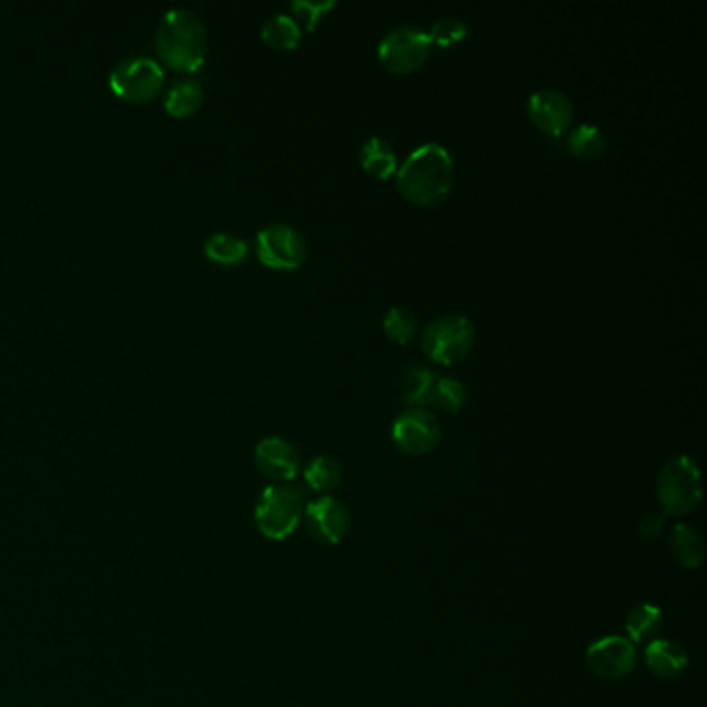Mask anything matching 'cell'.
<instances>
[{"label":"cell","instance_id":"cell-1","mask_svg":"<svg viewBox=\"0 0 707 707\" xmlns=\"http://www.w3.org/2000/svg\"><path fill=\"white\" fill-rule=\"evenodd\" d=\"M398 193L413 205L434 208L446 202L455 185V160L442 143H422L398 164L394 174Z\"/></svg>","mask_w":707,"mask_h":707},{"label":"cell","instance_id":"cell-2","mask_svg":"<svg viewBox=\"0 0 707 707\" xmlns=\"http://www.w3.org/2000/svg\"><path fill=\"white\" fill-rule=\"evenodd\" d=\"M158 57L174 71L193 73L205 61L208 36L202 19L189 9L166 11L156 32Z\"/></svg>","mask_w":707,"mask_h":707},{"label":"cell","instance_id":"cell-3","mask_svg":"<svg viewBox=\"0 0 707 707\" xmlns=\"http://www.w3.org/2000/svg\"><path fill=\"white\" fill-rule=\"evenodd\" d=\"M305 513V494L297 486L276 484L267 486L255 504V523L257 529L267 539H286L297 529L301 517Z\"/></svg>","mask_w":707,"mask_h":707},{"label":"cell","instance_id":"cell-4","mask_svg":"<svg viewBox=\"0 0 707 707\" xmlns=\"http://www.w3.org/2000/svg\"><path fill=\"white\" fill-rule=\"evenodd\" d=\"M658 501L664 515L673 517H685L701 503V473L691 456L666 461L658 475Z\"/></svg>","mask_w":707,"mask_h":707},{"label":"cell","instance_id":"cell-5","mask_svg":"<svg viewBox=\"0 0 707 707\" xmlns=\"http://www.w3.org/2000/svg\"><path fill=\"white\" fill-rule=\"evenodd\" d=\"M475 345V326L467 315L448 314L432 320L422 334V349L430 362L455 365Z\"/></svg>","mask_w":707,"mask_h":707},{"label":"cell","instance_id":"cell-6","mask_svg":"<svg viewBox=\"0 0 707 707\" xmlns=\"http://www.w3.org/2000/svg\"><path fill=\"white\" fill-rule=\"evenodd\" d=\"M432 42L427 32L415 26H398L377 44V61L394 75H411L430 61Z\"/></svg>","mask_w":707,"mask_h":707},{"label":"cell","instance_id":"cell-7","mask_svg":"<svg viewBox=\"0 0 707 707\" xmlns=\"http://www.w3.org/2000/svg\"><path fill=\"white\" fill-rule=\"evenodd\" d=\"M255 253L257 260L270 267L291 272L299 270L307 260V241L291 224H267L255 236Z\"/></svg>","mask_w":707,"mask_h":707},{"label":"cell","instance_id":"cell-8","mask_svg":"<svg viewBox=\"0 0 707 707\" xmlns=\"http://www.w3.org/2000/svg\"><path fill=\"white\" fill-rule=\"evenodd\" d=\"M109 83L112 92L125 102H148L160 94L164 69L150 57H129L114 64Z\"/></svg>","mask_w":707,"mask_h":707},{"label":"cell","instance_id":"cell-9","mask_svg":"<svg viewBox=\"0 0 707 707\" xmlns=\"http://www.w3.org/2000/svg\"><path fill=\"white\" fill-rule=\"evenodd\" d=\"M438 417L430 410L403 411L393 424V442L405 455H427L441 442Z\"/></svg>","mask_w":707,"mask_h":707},{"label":"cell","instance_id":"cell-10","mask_svg":"<svg viewBox=\"0 0 707 707\" xmlns=\"http://www.w3.org/2000/svg\"><path fill=\"white\" fill-rule=\"evenodd\" d=\"M527 114L542 133L551 138H563L575 121V104L560 90H537L527 100Z\"/></svg>","mask_w":707,"mask_h":707},{"label":"cell","instance_id":"cell-11","mask_svg":"<svg viewBox=\"0 0 707 707\" xmlns=\"http://www.w3.org/2000/svg\"><path fill=\"white\" fill-rule=\"evenodd\" d=\"M587 664L592 668V673H596L602 678H623L630 675L635 664H637V652L635 645L629 639L610 635V637H602L596 644L589 645L587 649Z\"/></svg>","mask_w":707,"mask_h":707},{"label":"cell","instance_id":"cell-12","mask_svg":"<svg viewBox=\"0 0 707 707\" xmlns=\"http://www.w3.org/2000/svg\"><path fill=\"white\" fill-rule=\"evenodd\" d=\"M303 517L307 529L322 544H339L345 539L351 527V517L345 504L332 496H322L314 503L305 504Z\"/></svg>","mask_w":707,"mask_h":707},{"label":"cell","instance_id":"cell-13","mask_svg":"<svg viewBox=\"0 0 707 707\" xmlns=\"http://www.w3.org/2000/svg\"><path fill=\"white\" fill-rule=\"evenodd\" d=\"M257 469L274 482H291L297 477L301 456L297 448L281 436H267L253 451Z\"/></svg>","mask_w":707,"mask_h":707},{"label":"cell","instance_id":"cell-14","mask_svg":"<svg viewBox=\"0 0 707 707\" xmlns=\"http://www.w3.org/2000/svg\"><path fill=\"white\" fill-rule=\"evenodd\" d=\"M360 162L365 173L376 181H391L398 171V156L393 143L384 138H370L360 150Z\"/></svg>","mask_w":707,"mask_h":707},{"label":"cell","instance_id":"cell-15","mask_svg":"<svg viewBox=\"0 0 707 707\" xmlns=\"http://www.w3.org/2000/svg\"><path fill=\"white\" fill-rule=\"evenodd\" d=\"M645 664L654 675L673 678L687 668L689 656L683 645L666 639H654L645 647Z\"/></svg>","mask_w":707,"mask_h":707},{"label":"cell","instance_id":"cell-16","mask_svg":"<svg viewBox=\"0 0 707 707\" xmlns=\"http://www.w3.org/2000/svg\"><path fill=\"white\" fill-rule=\"evenodd\" d=\"M436 386L438 376L422 367L413 365L403 377V401L410 410H430L436 403Z\"/></svg>","mask_w":707,"mask_h":707},{"label":"cell","instance_id":"cell-17","mask_svg":"<svg viewBox=\"0 0 707 707\" xmlns=\"http://www.w3.org/2000/svg\"><path fill=\"white\" fill-rule=\"evenodd\" d=\"M204 102V88L195 79H179L164 94V109L176 119L191 117Z\"/></svg>","mask_w":707,"mask_h":707},{"label":"cell","instance_id":"cell-18","mask_svg":"<svg viewBox=\"0 0 707 707\" xmlns=\"http://www.w3.org/2000/svg\"><path fill=\"white\" fill-rule=\"evenodd\" d=\"M566 150L570 156H575L577 160L592 162V160H597L606 154L608 140L599 127L583 123V125H577L568 131Z\"/></svg>","mask_w":707,"mask_h":707},{"label":"cell","instance_id":"cell-19","mask_svg":"<svg viewBox=\"0 0 707 707\" xmlns=\"http://www.w3.org/2000/svg\"><path fill=\"white\" fill-rule=\"evenodd\" d=\"M204 253L210 262H214L219 266H236L248 257L250 245L245 239H241L239 235L214 233L205 239Z\"/></svg>","mask_w":707,"mask_h":707},{"label":"cell","instance_id":"cell-20","mask_svg":"<svg viewBox=\"0 0 707 707\" xmlns=\"http://www.w3.org/2000/svg\"><path fill=\"white\" fill-rule=\"evenodd\" d=\"M670 551L680 565L697 568L706 558L704 537L691 525L678 523L670 534Z\"/></svg>","mask_w":707,"mask_h":707},{"label":"cell","instance_id":"cell-21","mask_svg":"<svg viewBox=\"0 0 707 707\" xmlns=\"http://www.w3.org/2000/svg\"><path fill=\"white\" fill-rule=\"evenodd\" d=\"M262 40L276 50H297L303 30L291 16H274L262 26Z\"/></svg>","mask_w":707,"mask_h":707},{"label":"cell","instance_id":"cell-22","mask_svg":"<svg viewBox=\"0 0 707 707\" xmlns=\"http://www.w3.org/2000/svg\"><path fill=\"white\" fill-rule=\"evenodd\" d=\"M661 629V610L652 604H642L627 616V633L630 644L654 642Z\"/></svg>","mask_w":707,"mask_h":707},{"label":"cell","instance_id":"cell-23","mask_svg":"<svg viewBox=\"0 0 707 707\" xmlns=\"http://www.w3.org/2000/svg\"><path fill=\"white\" fill-rule=\"evenodd\" d=\"M303 477H305L307 486L315 492H331L343 482V467L336 458L320 455L315 456L314 461H310V465L303 472Z\"/></svg>","mask_w":707,"mask_h":707},{"label":"cell","instance_id":"cell-24","mask_svg":"<svg viewBox=\"0 0 707 707\" xmlns=\"http://www.w3.org/2000/svg\"><path fill=\"white\" fill-rule=\"evenodd\" d=\"M382 329L386 332V336L396 345H410L411 341L420 332V322H417V317L411 310L403 307V305H396V307H391L384 315Z\"/></svg>","mask_w":707,"mask_h":707},{"label":"cell","instance_id":"cell-25","mask_svg":"<svg viewBox=\"0 0 707 707\" xmlns=\"http://www.w3.org/2000/svg\"><path fill=\"white\" fill-rule=\"evenodd\" d=\"M427 38L432 42V48L438 47L442 50H451L465 42L467 38V26L458 17H442L430 30Z\"/></svg>","mask_w":707,"mask_h":707},{"label":"cell","instance_id":"cell-26","mask_svg":"<svg viewBox=\"0 0 707 707\" xmlns=\"http://www.w3.org/2000/svg\"><path fill=\"white\" fill-rule=\"evenodd\" d=\"M467 398H469V394L461 380L451 376L438 377L434 407H441L446 413H458V411L465 410Z\"/></svg>","mask_w":707,"mask_h":707},{"label":"cell","instance_id":"cell-27","mask_svg":"<svg viewBox=\"0 0 707 707\" xmlns=\"http://www.w3.org/2000/svg\"><path fill=\"white\" fill-rule=\"evenodd\" d=\"M334 7H336L334 0H322V2L301 0V2H293V4H291V11H293V19L297 21L301 30L314 32L315 28H317V23H320L324 17L329 16Z\"/></svg>","mask_w":707,"mask_h":707},{"label":"cell","instance_id":"cell-28","mask_svg":"<svg viewBox=\"0 0 707 707\" xmlns=\"http://www.w3.org/2000/svg\"><path fill=\"white\" fill-rule=\"evenodd\" d=\"M664 525H666V515L664 513H649V515H645L644 519L639 521L637 535H639L642 542H654L664 532Z\"/></svg>","mask_w":707,"mask_h":707}]
</instances>
